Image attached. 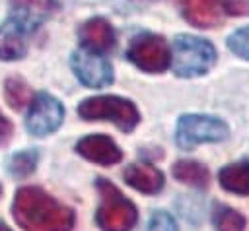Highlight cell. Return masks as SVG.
<instances>
[{"label": "cell", "instance_id": "6da1fadb", "mask_svg": "<svg viewBox=\"0 0 249 231\" xmlns=\"http://www.w3.org/2000/svg\"><path fill=\"white\" fill-rule=\"evenodd\" d=\"M12 214L23 231H72L76 215L39 186H21L12 204Z\"/></svg>", "mask_w": 249, "mask_h": 231}, {"label": "cell", "instance_id": "7a4b0ae2", "mask_svg": "<svg viewBox=\"0 0 249 231\" xmlns=\"http://www.w3.org/2000/svg\"><path fill=\"white\" fill-rule=\"evenodd\" d=\"M216 62V49L210 41L177 35L171 47V68L179 78H196L206 74Z\"/></svg>", "mask_w": 249, "mask_h": 231}, {"label": "cell", "instance_id": "3957f363", "mask_svg": "<svg viewBox=\"0 0 249 231\" xmlns=\"http://www.w3.org/2000/svg\"><path fill=\"white\" fill-rule=\"evenodd\" d=\"M99 208L95 221L103 231H130L138 221L136 206L109 181L97 179Z\"/></svg>", "mask_w": 249, "mask_h": 231}, {"label": "cell", "instance_id": "277c9868", "mask_svg": "<svg viewBox=\"0 0 249 231\" xmlns=\"http://www.w3.org/2000/svg\"><path fill=\"white\" fill-rule=\"evenodd\" d=\"M78 115L84 120H109L123 132L134 130L140 120L136 105L117 95H97L84 99L78 105Z\"/></svg>", "mask_w": 249, "mask_h": 231}, {"label": "cell", "instance_id": "5b68a950", "mask_svg": "<svg viewBox=\"0 0 249 231\" xmlns=\"http://www.w3.org/2000/svg\"><path fill=\"white\" fill-rule=\"evenodd\" d=\"M230 134L228 124L210 115H183L177 122L175 140L177 146L183 149H191L198 144L222 142Z\"/></svg>", "mask_w": 249, "mask_h": 231}, {"label": "cell", "instance_id": "8992f818", "mask_svg": "<svg viewBox=\"0 0 249 231\" xmlns=\"http://www.w3.org/2000/svg\"><path fill=\"white\" fill-rule=\"evenodd\" d=\"M126 56L136 68L150 74H160L167 70L171 64V50L167 41L161 35H154V33H144L132 39Z\"/></svg>", "mask_w": 249, "mask_h": 231}, {"label": "cell", "instance_id": "52a82bcc", "mask_svg": "<svg viewBox=\"0 0 249 231\" xmlns=\"http://www.w3.org/2000/svg\"><path fill=\"white\" fill-rule=\"evenodd\" d=\"M62 118H64V107L60 105V101L49 93H39L31 101L25 118V128L33 136H47L62 124Z\"/></svg>", "mask_w": 249, "mask_h": 231}, {"label": "cell", "instance_id": "ba28073f", "mask_svg": "<svg viewBox=\"0 0 249 231\" xmlns=\"http://www.w3.org/2000/svg\"><path fill=\"white\" fill-rule=\"evenodd\" d=\"M72 70L76 78L86 87H105L113 83V68L107 58H103L99 52L82 49L76 50L70 58Z\"/></svg>", "mask_w": 249, "mask_h": 231}, {"label": "cell", "instance_id": "9c48e42d", "mask_svg": "<svg viewBox=\"0 0 249 231\" xmlns=\"http://www.w3.org/2000/svg\"><path fill=\"white\" fill-rule=\"evenodd\" d=\"M175 4L191 25L202 29L214 27L224 19V16H230L228 0H175Z\"/></svg>", "mask_w": 249, "mask_h": 231}, {"label": "cell", "instance_id": "30bf717a", "mask_svg": "<svg viewBox=\"0 0 249 231\" xmlns=\"http://www.w3.org/2000/svg\"><path fill=\"white\" fill-rule=\"evenodd\" d=\"M76 151L88 161H93L97 165H115L123 159L121 148L109 136L103 134H91L82 138L76 144Z\"/></svg>", "mask_w": 249, "mask_h": 231}, {"label": "cell", "instance_id": "8fae6325", "mask_svg": "<svg viewBox=\"0 0 249 231\" xmlns=\"http://www.w3.org/2000/svg\"><path fill=\"white\" fill-rule=\"evenodd\" d=\"M12 16L18 19L27 31L37 29L45 19L51 17V14L56 10L54 0H10Z\"/></svg>", "mask_w": 249, "mask_h": 231}, {"label": "cell", "instance_id": "7c38bea8", "mask_svg": "<svg viewBox=\"0 0 249 231\" xmlns=\"http://www.w3.org/2000/svg\"><path fill=\"white\" fill-rule=\"evenodd\" d=\"M27 29L14 17H8L0 25V58L18 60L27 52Z\"/></svg>", "mask_w": 249, "mask_h": 231}, {"label": "cell", "instance_id": "4fadbf2b", "mask_svg": "<svg viewBox=\"0 0 249 231\" xmlns=\"http://www.w3.org/2000/svg\"><path fill=\"white\" fill-rule=\"evenodd\" d=\"M82 47L93 52H107L115 47V31L111 23L103 17H91L80 27Z\"/></svg>", "mask_w": 249, "mask_h": 231}, {"label": "cell", "instance_id": "5bb4252c", "mask_svg": "<svg viewBox=\"0 0 249 231\" xmlns=\"http://www.w3.org/2000/svg\"><path fill=\"white\" fill-rule=\"evenodd\" d=\"M124 181L128 186H132L138 192L144 194H156L163 188V175L152 165L144 163H132L124 169Z\"/></svg>", "mask_w": 249, "mask_h": 231}, {"label": "cell", "instance_id": "9a60e30c", "mask_svg": "<svg viewBox=\"0 0 249 231\" xmlns=\"http://www.w3.org/2000/svg\"><path fill=\"white\" fill-rule=\"evenodd\" d=\"M218 181L228 192L249 196V161H237L222 167L218 173Z\"/></svg>", "mask_w": 249, "mask_h": 231}, {"label": "cell", "instance_id": "2e32d148", "mask_svg": "<svg viewBox=\"0 0 249 231\" xmlns=\"http://www.w3.org/2000/svg\"><path fill=\"white\" fill-rule=\"evenodd\" d=\"M173 177L181 182H187L191 186H206L208 184V169L198 161H177L173 165Z\"/></svg>", "mask_w": 249, "mask_h": 231}, {"label": "cell", "instance_id": "e0dca14e", "mask_svg": "<svg viewBox=\"0 0 249 231\" xmlns=\"http://www.w3.org/2000/svg\"><path fill=\"white\" fill-rule=\"evenodd\" d=\"M212 221L216 231H245L247 219L243 214H239L237 210L230 208V206H216L214 214H212Z\"/></svg>", "mask_w": 249, "mask_h": 231}, {"label": "cell", "instance_id": "ac0fdd59", "mask_svg": "<svg viewBox=\"0 0 249 231\" xmlns=\"http://www.w3.org/2000/svg\"><path fill=\"white\" fill-rule=\"evenodd\" d=\"M4 95L12 109H23L25 105H31V89L21 78H8Z\"/></svg>", "mask_w": 249, "mask_h": 231}, {"label": "cell", "instance_id": "d6986e66", "mask_svg": "<svg viewBox=\"0 0 249 231\" xmlns=\"http://www.w3.org/2000/svg\"><path fill=\"white\" fill-rule=\"evenodd\" d=\"M37 151L35 149H25V151H18L8 159V171L14 177H27L35 171L37 165Z\"/></svg>", "mask_w": 249, "mask_h": 231}, {"label": "cell", "instance_id": "ffe728a7", "mask_svg": "<svg viewBox=\"0 0 249 231\" xmlns=\"http://www.w3.org/2000/svg\"><path fill=\"white\" fill-rule=\"evenodd\" d=\"M228 49L235 56L249 60V27H241V29L233 31L228 37Z\"/></svg>", "mask_w": 249, "mask_h": 231}, {"label": "cell", "instance_id": "44dd1931", "mask_svg": "<svg viewBox=\"0 0 249 231\" xmlns=\"http://www.w3.org/2000/svg\"><path fill=\"white\" fill-rule=\"evenodd\" d=\"M146 231H177V221L167 212L158 210V212L152 214Z\"/></svg>", "mask_w": 249, "mask_h": 231}, {"label": "cell", "instance_id": "7402d4cb", "mask_svg": "<svg viewBox=\"0 0 249 231\" xmlns=\"http://www.w3.org/2000/svg\"><path fill=\"white\" fill-rule=\"evenodd\" d=\"M12 132H14L12 122H10V120L0 113V146H4V144H8V142H10Z\"/></svg>", "mask_w": 249, "mask_h": 231}, {"label": "cell", "instance_id": "603a6c76", "mask_svg": "<svg viewBox=\"0 0 249 231\" xmlns=\"http://www.w3.org/2000/svg\"><path fill=\"white\" fill-rule=\"evenodd\" d=\"M0 231H12V229H10L6 223H2V221H0Z\"/></svg>", "mask_w": 249, "mask_h": 231}, {"label": "cell", "instance_id": "cb8c5ba5", "mask_svg": "<svg viewBox=\"0 0 249 231\" xmlns=\"http://www.w3.org/2000/svg\"><path fill=\"white\" fill-rule=\"evenodd\" d=\"M0 194H2V186H0Z\"/></svg>", "mask_w": 249, "mask_h": 231}]
</instances>
